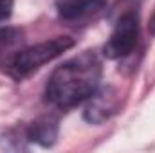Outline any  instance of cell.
Returning <instances> with one entry per match:
<instances>
[{
	"label": "cell",
	"instance_id": "ba28073f",
	"mask_svg": "<svg viewBox=\"0 0 155 153\" xmlns=\"http://www.w3.org/2000/svg\"><path fill=\"white\" fill-rule=\"evenodd\" d=\"M148 25H150V31L155 34V9H153V13H152V16H150V24Z\"/></svg>",
	"mask_w": 155,
	"mask_h": 153
},
{
	"label": "cell",
	"instance_id": "3957f363",
	"mask_svg": "<svg viewBox=\"0 0 155 153\" xmlns=\"http://www.w3.org/2000/svg\"><path fill=\"white\" fill-rule=\"evenodd\" d=\"M137 40H139V18L134 11H128L117 20L110 38L103 47V54L108 60L124 58L135 49Z\"/></svg>",
	"mask_w": 155,
	"mask_h": 153
},
{
	"label": "cell",
	"instance_id": "7a4b0ae2",
	"mask_svg": "<svg viewBox=\"0 0 155 153\" xmlns=\"http://www.w3.org/2000/svg\"><path fill=\"white\" fill-rule=\"evenodd\" d=\"M72 45H74L72 38L56 36L52 40L41 41V43L25 47V49H20L16 52V56L13 58L11 65H9V72L16 79H24V77L35 74L45 63H49V61L56 60L58 56H61L63 52H67Z\"/></svg>",
	"mask_w": 155,
	"mask_h": 153
},
{
	"label": "cell",
	"instance_id": "8992f818",
	"mask_svg": "<svg viewBox=\"0 0 155 153\" xmlns=\"http://www.w3.org/2000/svg\"><path fill=\"white\" fill-rule=\"evenodd\" d=\"M58 137V124L52 119H40L33 122L27 130V139L38 142L40 146H52Z\"/></svg>",
	"mask_w": 155,
	"mask_h": 153
},
{
	"label": "cell",
	"instance_id": "6da1fadb",
	"mask_svg": "<svg viewBox=\"0 0 155 153\" xmlns=\"http://www.w3.org/2000/svg\"><path fill=\"white\" fill-rule=\"evenodd\" d=\"M101 60L96 52H81L79 56L60 65L47 81V101L58 108H72L87 101L99 86Z\"/></svg>",
	"mask_w": 155,
	"mask_h": 153
},
{
	"label": "cell",
	"instance_id": "277c9868",
	"mask_svg": "<svg viewBox=\"0 0 155 153\" xmlns=\"http://www.w3.org/2000/svg\"><path fill=\"white\" fill-rule=\"evenodd\" d=\"M87 108H85V119L92 124H101L108 121L117 112L119 106V94L116 88L107 86L101 90H96L88 99H87Z\"/></svg>",
	"mask_w": 155,
	"mask_h": 153
},
{
	"label": "cell",
	"instance_id": "5b68a950",
	"mask_svg": "<svg viewBox=\"0 0 155 153\" xmlns=\"http://www.w3.org/2000/svg\"><path fill=\"white\" fill-rule=\"evenodd\" d=\"M105 4L107 0H56L58 13L67 22H78L97 15Z\"/></svg>",
	"mask_w": 155,
	"mask_h": 153
},
{
	"label": "cell",
	"instance_id": "52a82bcc",
	"mask_svg": "<svg viewBox=\"0 0 155 153\" xmlns=\"http://www.w3.org/2000/svg\"><path fill=\"white\" fill-rule=\"evenodd\" d=\"M13 5H15V0H0V22L11 16Z\"/></svg>",
	"mask_w": 155,
	"mask_h": 153
}]
</instances>
